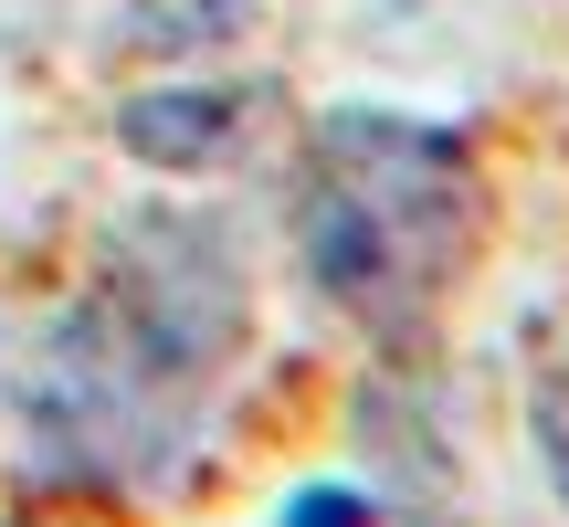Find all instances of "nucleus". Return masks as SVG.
I'll return each instance as SVG.
<instances>
[{
    "instance_id": "obj_3",
    "label": "nucleus",
    "mask_w": 569,
    "mask_h": 527,
    "mask_svg": "<svg viewBox=\"0 0 569 527\" xmlns=\"http://www.w3.org/2000/svg\"><path fill=\"white\" fill-rule=\"evenodd\" d=\"M264 127V96L253 84H148V96L117 106V148L138 169H169V180H211L232 169Z\"/></svg>"
},
{
    "instance_id": "obj_4",
    "label": "nucleus",
    "mask_w": 569,
    "mask_h": 527,
    "mask_svg": "<svg viewBox=\"0 0 569 527\" xmlns=\"http://www.w3.org/2000/svg\"><path fill=\"white\" fill-rule=\"evenodd\" d=\"M243 32H253V0H117V42L169 53V63H201Z\"/></svg>"
},
{
    "instance_id": "obj_1",
    "label": "nucleus",
    "mask_w": 569,
    "mask_h": 527,
    "mask_svg": "<svg viewBox=\"0 0 569 527\" xmlns=\"http://www.w3.org/2000/svg\"><path fill=\"white\" fill-rule=\"evenodd\" d=\"M253 327V275L222 211L148 201L106 232L84 296L42 327L21 369V422L63 475L169 486L201 444L232 348Z\"/></svg>"
},
{
    "instance_id": "obj_2",
    "label": "nucleus",
    "mask_w": 569,
    "mask_h": 527,
    "mask_svg": "<svg viewBox=\"0 0 569 527\" xmlns=\"http://www.w3.org/2000/svg\"><path fill=\"white\" fill-rule=\"evenodd\" d=\"M475 232H486V180L475 148L401 106H327L296 169V264L338 317L369 338H411L453 296Z\"/></svg>"
},
{
    "instance_id": "obj_6",
    "label": "nucleus",
    "mask_w": 569,
    "mask_h": 527,
    "mask_svg": "<svg viewBox=\"0 0 569 527\" xmlns=\"http://www.w3.org/2000/svg\"><path fill=\"white\" fill-rule=\"evenodd\" d=\"M274 527H380V507H369L359 486H296Z\"/></svg>"
},
{
    "instance_id": "obj_5",
    "label": "nucleus",
    "mask_w": 569,
    "mask_h": 527,
    "mask_svg": "<svg viewBox=\"0 0 569 527\" xmlns=\"http://www.w3.org/2000/svg\"><path fill=\"white\" fill-rule=\"evenodd\" d=\"M528 444H538V475L569 507V317H549L528 338Z\"/></svg>"
}]
</instances>
